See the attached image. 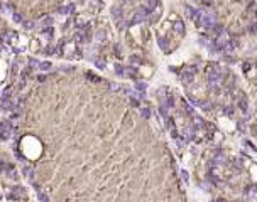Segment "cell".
<instances>
[{
	"label": "cell",
	"instance_id": "1",
	"mask_svg": "<svg viewBox=\"0 0 257 202\" xmlns=\"http://www.w3.org/2000/svg\"><path fill=\"white\" fill-rule=\"evenodd\" d=\"M208 81H210V86H218L222 83V69H220V66H218V64L210 66Z\"/></svg>",
	"mask_w": 257,
	"mask_h": 202
},
{
	"label": "cell",
	"instance_id": "2",
	"mask_svg": "<svg viewBox=\"0 0 257 202\" xmlns=\"http://www.w3.org/2000/svg\"><path fill=\"white\" fill-rule=\"evenodd\" d=\"M14 133V126L10 121H2L0 123V138L2 140H9Z\"/></svg>",
	"mask_w": 257,
	"mask_h": 202
},
{
	"label": "cell",
	"instance_id": "3",
	"mask_svg": "<svg viewBox=\"0 0 257 202\" xmlns=\"http://www.w3.org/2000/svg\"><path fill=\"white\" fill-rule=\"evenodd\" d=\"M194 73H196V68H194V66H188V68L183 69V73H181V79H183L184 84H191L193 83Z\"/></svg>",
	"mask_w": 257,
	"mask_h": 202
},
{
	"label": "cell",
	"instance_id": "4",
	"mask_svg": "<svg viewBox=\"0 0 257 202\" xmlns=\"http://www.w3.org/2000/svg\"><path fill=\"white\" fill-rule=\"evenodd\" d=\"M149 12H151V10H147L146 7H144V9L135 10V14H134V17H132L130 24H140V22H144V20L149 17Z\"/></svg>",
	"mask_w": 257,
	"mask_h": 202
},
{
	"label": "cell",
	"instance_id": "5",
	"mask_svg": "<svg viewBox=\"0 0 257 202\" xmlns=\"http://www.w3.org/2000/svg\"><path fill=\"white\" fill-rule=\"evenodd\" d=\"M0 108H2V110H5V111H10L12 108H15V101L10 98L9 91H7L5 94H3V96H2V100H0Z\"/></svg>",
	"mask_w": 257,
	"mask_h": 202
},
{
	"label": "cell",
	"instance_id": "6",
	"mask_svg": "<svg viewBox=\"0 0 257 202\" xmlns=\"http://www.w3.org/2000/svg\"><path fill=\"white\" fill-rule=\"evenodd\" d=\"M24 195H26V192H24L22 187H14L9 197H10V199H20V197H24Z\"/></svg>",
	"mask_w": 257,
	"mask_h": 202
},
{
	"label": "cell",
	"instance_id": "7",
	"mask_svg": "<svg viewBox=\"0 0 257 202\" xmlns=\"http://www.w3.org/2000/svg\"><path fill=\"white\" fill-rule=\"evenodd\" d=\"M112 15H113V19L117 20V22H122V17H123V14H122V7H118V5L112 7Z\"/></svg>",
	"mask_w": 257,
	"mask_h": 202
},
{
	"label": "cell",
	"instance_id": "8",
	"mask_svg": "<svg viewBox=\"0 0 257 202\" xmlns=\"http://www.w3.org/2000/svg\"><path fill=\"white\" fill-rule=\"evenodd\" d=\"M22 172H24V177H26L27 180H34V168L32 167H27V165H24V168H22Z\"/></svg>",
	"mask_w": 257,
	"mask_h": 202
},
{
	"label": "cell",
	"instance_id": "9",
	"mask_svg": "<svg viewBox=\"0 0 257 202\" xmlns=\"http://www.w3.org/2000/svg\"><path fill=\"white\" fill-rule=\"evenodd\" d=\"M53 26V17H49V15H46L43 20H41V27L43 29H49Z\"/></svg>",
	"mask_w": 257,
	"mask_h": 202
},
{
	"label": "cell",
	"instance_id": "10",
	"mask_svg": "<svg viewBox=\"0 0 257 202\" xmlns=\"http://www.w3.org/2000/svg\"><path fill=\"white\" fill-rule=\"evenodd\" d=\"M174 32L178 35H183L184 34V26H183V22H179V20H178V22H174Z\"/></svg>",
	"mask_w": 257,
	"mask_h": 202
},
{
	"label": "cell",
	"instance_id": "11",
	"mask_svg": "<svg viewBox=\"0 0 257 202\" xmlns=\"http://www.w3.org/2000/svg\"><path fill=\"white\" fill-rule=\"evenodd\" d=\"M73 10H74V5H64V7H59V14H63V15L71 14Z\"/></svg>",
	"mask_w": 257,
	"mask_h": 202
},
{
	"label": "cell",
	"instance_id": "12",
	"mask_svg": "<svg viewBox=\"0 0 257 202\" xmlns=\"http://www.w3.org/2000/svg\"><path fill=\"white\" fill-rule=\"evenodd\" d=\"M247 98L245 96H240V100H239V108L242 110V111H247Z\"/></svg>",
	"mask_w": 257,
	"mask_h": 202
},
{
	"label": "cell",
	"instance_id": "13",
	"mask_svg": "<svg viewBox=\"0 0 257 202\" xmlns=\"http://www.w3.org/2000/svg\"><path fill=\"white\" fill-rule=\"evenodd\" d=\"M37 197H39V200H41V202H49L48 194H46V192H43L41 189H37Z\"/></svg>",
	"mask_w": 257,
	"mask_h": 202
},
{
	"label": "cell",
	"instance_id": "14",
	"mask_svg": "<svg viewBox=\"0 0 257 202\" xmlns=\"http://www.w3.org/2000/svg\"><path fill=\"white\" fill-rule=\"evenodd\" d=\"M5 172H7V177H10V179H15V177H17V172L14 170V167H12V165H7Z\"/></svg>",
	"mask_w": 257,
	"mask_h": 202
},
{
	"label": "cell",
	"instance_id": "15",
	"mask_svg": "<svg viewBox=\"0 0 257 202\" xmlns=\"http://www.w3.org/2000/svg\"><path fill=\"white\" fill-rule=\"evenodd\" d=\"M3 39H5L7 42H15V39H17V35H15V32H7V34L3 35Z\"/></svg>",
	"mask_w": 257,
	"mask_h": 202
},
{
	"label": "cell",
	"instance_id": "16",
	"mask_svg": "<svg viewBox=\"0 0 257 202\" xmlns=\"http://www.w3.org/2000/svg\"><path fill=\"white\" fill-rule=\"evenodd\" d=\"M0 10H3L5 14H14V12H12V5H9V3H3V2H0Z\"/></svg>",
	"mask_w": 257,
	"mask_h": 202
},
{
	"label": "cell",
	"instance_id": "17",
	"mask_svg": "<svg viewBox=\"0 0 257 202\" xmlns=\"http://www.w3.org/2000/svg\"><path fill=\"white\" fill-rule=\"evenodd\" d=\"M157 42H159V46H161V49H164V51H168V49H169V44H168V39H164V37H159V39H157Z\"/></svg>",
	"mask_w": 257,
	"mask_h": 202
},
{
	"label": "cell",
	"instance_id": "18",
	"mask_svg": "<svg viewBox=\"0 0 257 202\" xmlns=\"http://www.w3.org/2000/svg\"><path fill=\"white\" fill-rule=\"evenodd\" d=\"M157 5V0H146V9L147 10H154Z\"/></svg>",
	"mask_w": 257,
	"mask_h": 202
},
{
	"label": "cell",
	"instance_id": "19",
	"mask_svg": "<svg viewBox=\"0 0 257 202\" xmlns=\"http://www.w3.org/2000/svg\"><path fill=\"white\" fill-rule=\"evenodd\" d=\"M140 115H142L146 120L151 118V111H149V108H146V106H144V108H140Z\"/></svg>",
	"mask_w": 257,
	"mask_h": 202
},
{
	"label": "cell",
	"instance_id": "20",
	"mask_svg": "<svg viewBox=\"0 0 257 202\" xmlns=\"http://www.w3.org/2000/svg\"><path fill=\"white\" fill-rule=\"evenodd\" d=\"M73 49H74V46H73V44H64V46H63V51H64V54H68V56H69V52H73Z\"/></svg>",
	"mask_w": 257,
	"mask_h": 202
},
{
	"label": "cell",
	"instance_id": "21",
	"mask_svg": "<svg viewBox=\"0 0 257 202\" xmlns=\"http://www.w3.org/2000/svg\"><path fill=\"white\" fill-rule=\"evenodd\" d=\"M22 26H24V29L31 31V29H34V22H32V20H24V22H22Z\"/></svg>",
	"mask_w": 257,
	"mask_h": 202
},
{
	"label": "cell",
	"instance_id": "22",
	"mask_svg": "<svg viewBox=\"0 0 257 202\" xmlns=\"http://www.w3.org/2000/svg\"><path fill=\"white\" fill-rule=\"evenodd\" d=\"M183 137L186 138V140H191L193 138V131L189 130V128H186V130H183Z\"/></svg>",
	"mask_w": 257,
	"mask_h": 202
},
{
	"label": "cell",
	"instance_id": "23",
	"mask_svg": "<svg viewBox=\"0 0 257 202\" xmlns=\"http://www.w3.org/2000/svg\"><path fill=\"white\" fill-rule=\"evenodd\" d=\"M115 73H117L118 76H123V74H125V69H123L122 66L118 64V66H115Z\"/></svg>",
	"mask_w": 257,
	"mask_h": 202
},
{
	"label": "cell",
	"instance_id": "24",
	"mask_svg": "<svg viewBox=\"0 0 257 202\" xmlns=\"http://www.w3.org/2000/svg\"><path fill=\"white\" fill-rule=\"evenodd\" d=\"M41 71H49L51 69V63H41Z\"/></svg>",
	"mask_w": 257,
	"mask_h": 202
},
{
	"label": "cell",
	"instance_id": "25",
	"mask_svg": "<svg viewBox=\"0 0 257 202\" xmlns=\"http://www.w3.org/2000/svg\"><path fill=\"white\" fill-rule=\"evenodd\" d=\"M29 66H32V68H41V63L36 59H29Z\"/></svg>",
	"mask_w": 257,
	"mask_h": 202
},
{
	"label": "cell",
	"instance_id": "26",
	"mask_svg": "<svg viewBox=\"0 0 257 202\" xmlns=\"http://www.w3.org/2000/svg\"><path fill=\"white\" fill-rule=\"evenodd\" d=\"M183 111H186V113H189V115H191V113H193V110H191V106H189V105H188V103H184V101H183Z\"/></svg>",
	"mask_w": 257,
	"mask_h": 202
},
{
	"label": "cell",
	"instance_id": "27",
	"mask_svg": "<svg viewBox=\"0 0 257 202\" xmlns=\"http://www.w3.org/2000/svg\"><path fill=\"white\" fill-rule=\"evenodd\" d=\"M86 76H88V79H93V83H98V81H100V78L95 76V74H92V73H88Z\"/></svg>",
	"mask_w": 257,
	"mask_h": 202
},
{
	"label": "cell",
	"instance_id": "28",
	"mask_svg": "<svg viewBox=\"0 0 257 202\" xmlns=\"http://www.w3.org/2000/svg\"><path fill=\"white\" fill-rule=\"evenodd\" d=\"M203 125H205V123H203V120H201L200 116H198V118H194V126H200V128H201Z\"/></svg>",
	"mask_w": 257,
	"mask_h": 202
},
{
	"label": "cell",
	"instance_id": "29",
	"mask_svg": "<svg viewBox=\"0 0 257 202\" xmlns=\"http://www.w3.org/2000/svg\"><path fill=\"white\" fill-rule=\"evenodd\" d=\"M130 63H132V64H139V63H140V57H139V56H132V57H130Z\"/></svg>",
	"mask_w": 257,
	"mask_h": 202
},
{
	"label": "cell",
	"instance_id": "30",
	"mask_svg": "<svg viewBox=\"0 0 257 202\" xmlns=\"http://www.w3.org/2000/svg\"><path fill=\"white\" fill-rule=\"evenodd\" d=\"M97 39H98V40H103V39H105V32H103V31H98V32H97Z\"/></svg>",
	"mask_w": 257,
	"mask_h": 202
},
{
	"label": "cell",
	"instance_id": "31",
	"mask_svg": "<svg viewBox=\"0 0 257 202\" xmlns=\"http://www.w3.org/2000/svg\"><path fill=\"white\" fill-rule=\"evenodd\" d=\"M95 64H97V66H98V68H100V69H103V68H105V63H103L102 59H95Z\"/></svg>",
	"mask_w": 257,
	"mask_h": 202
},
{
	"label": "cell",
	"instance_id": "32",
	"mask_svg": "<svg viewBox=\"0 0 257 202\" xmlns=\"http://www.w3.org/2000/svg\"><path fill=\"white\" fill-rule=\"evenodd\" d=\"M12 19H14V22H24L22 17H20L19 14H14V15H12Z\"/></svg>",
	"mask_w": 257,
	"mask_h": 202
},
{
	"label": "cell",
	"instance_id": "33",
	"mask_svg": "<svg viewBox=\"0 0 257 202\" xmlns=\"http://www.w3.org/2000/svg\"><path fill=\"white\" fill-rule=\"evenodd\" d=\"M147 84L146 83H137V89H140V91H146Z\"/></svg>",
	"mask_w": 257,
	"mask_h": 202
},
{
	"label": "cell",
	"instance_id": "34",
	"mask_svg": "<svg viewBox=\"0 0 257 202\" xmlns=\"http://www.w3.org/2000/svg\"><path fill=\"white\" fill-rule=\"evenodd\" d=\"M5 168H7V165H5V162H3V158L0 157V172H2V170H5Z\"/></svg>",
	"mask_w": 257,
	"mask_h": 202
},
{
	"label": "cell",
	"instance_id": "35",
	"mask_svg": "<svg viewBox=\"0 0 257 202\" xmlns=\"http://www.w3.org/2000/svg\"><path fill=\"white\" fill-rule=\"evenodd\" d=\"M181 177H183V180H184V182H188V172H186V170L181 172Z\"/></svg>",
	"mask_w": 257,
	"mask_h": 202
},
{
	"label": "cell",
	"instance_id": "36",
	"mask_svg": "<svg viewBox=\"0 0 257 202\" xmlns=\"http://www.w3.org/2000/svg\"><path fill=\"white\" fill-rule=\"evenodd\" d=\"M46 52H48V54H53V52H56V49L53 46H49V47H46Z\"/></svg>",
	"mask_w": 257,
	"mask_h": 202
},
{
	"label": "cell",
	"instance_id": "37",
	"mask_svg": "<svg viewBox=\"0 0 257 202\" xmlns=\"http://www.w3.org/2000/svg\"><path fill=\"white\" fill-rule=\"evenodd\" d=\"M110 89H112V91H118L120 86H118V84H110Z\"/></svg>",
	"mask_w": 257,
	"mask_h": 202
},
{
	"label": "cell",
	"instance_id": "38",
	"mask_svg": "<svg viewBox=\"0 0 257 202\" xmlns=\"http://www.w3.org/2000/svg\"><path fill=\"white\" fill-rule=\"evenodd\" d=\"M252 32H254V34H257V22L254 24V26H252Z\"/></svg>",
	"mask_w": 257,
	"mask_h": 202
},
{
	"label": "cell",
	"instance_id": "39",
	"mask_svg": "<svg viewBox=\"0 0 257 202\" xmlns=\"http://www.w3.org/2000/svg\"><path fill=\"white\" fill-rule=\"evenodd\" d=\"M203 108H205V110H210V103H203Z\"/></svg>",
	"mask_w": 257,
	"mask_h": 202
},
{
	"label": "cell",
	"instance_id": "40",
	"mask_svg": "<svg viewBox=\"0 0 257 202\" xmlns=\"http://www.w3.org/2000/svg\"><path fill=\"white\" fill-rule=\"evenodd\" d=\"M211 202H225V200H222V199H217V200H211Z\"/></svg>",
	"mask_w": 257,
	"mask_h": 202
},
{
	"label": "cell",
	"instance_id": "41",
	"mask_svg": "<svg viewBox=\"0 0 257 202\" xmlns=\"http://www.w3.org/2000/svg\"><path fill=\"white\" fill-rule=\"evenodd\" d=\"M123 2H130V0H123Z\"/></svg>",
	"mask_w": 257,
	"mask_h": 202
},
{
	"label": "cell",
	"instance_id": "42",
	"mask_svg": "<svg viewBox=\"0 0 257 202\" xmlns=\"http://www.w3.org/2000/svg\"><path fill=\"white\" fill-rule=\"evenodd\" d=\"M235 202H239V200H235Z\"/></svg>",
	"mask_w": 257,
	"mask_h": 202
}]
</instances>
